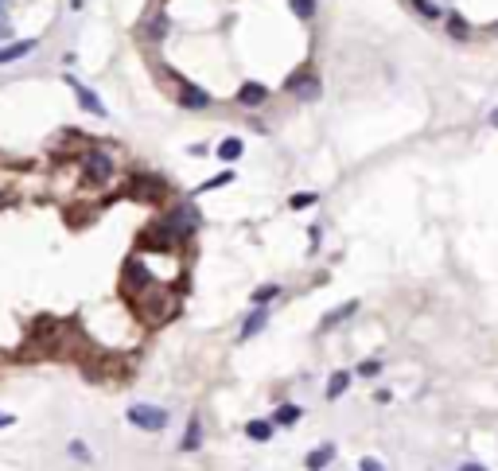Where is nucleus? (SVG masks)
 Returning a JSON list of instances; mask_svg holds the SVG:
<instances>
[{
	"label": "nucleus",
	"instance_id": "1",
	"mask_svg": "<svg viewBox=\"0 0 498 471\" xmlns=\"http://www.w3.org/2000/svg\"><path fill=\"white\" fill-rule=\"evenodd\" d=\"M82 176H86V184H113L117 179V164H113V156L105 152V148H94V152L82 160Z\"/></svg>",
	"mask_w": 498,
	"mask_h": 471
},
{
	"label": "nucleus",
	"instance_id": "2",
	"mask_svg": "<svg viewBox=\"0 0 498 471\" xmlns=\"http://www.w3.org/2000/svg\"><path fill=\"white\" fill-rule=\"evenodd\" d=\"M168 420H171L168 409H160V405H148V401L129 405V425H137L140 433H164Z\"/></svg>",
	"mask_w": 498,
	"mask_h": 471
},
{
	"label": "nucleus",
	"instance_id": "3",
	"mask_svg": "<svg viewBox=\"0 0 498 471\" xmlns=\"http://www.w3.org/2000/svg\"><path fill=\"white\" fill-rule=\"evenodd\" d=\"M152 269L144 265V258H129L121 265V288L129 296H140V292H148V288H152Z\"/></svg>",
	"mask_w": 498,
	"mask_h": 471
},
{
	"label": "nucleus",
	"instance_id": "4",
	"mask_svg": "<svg viewBox=\"0 0 498 471\" xmlns=\"http://www.w3.org/2000/svg\"><path fill=\"white\" fill-rule=\"evenodd\" d=\"M285 90L292 97H300V102H315V97L323 94V86H319V74L315 70H296L292 78L285 82Z\"/></svg>",
	"mask_w": 498,
	"mask_h": 471
},
{
	"label": "nucleus",
	"instance_id": "5",
	"mask_svg": "<svg viewBox=\"0 0 498 471\" xmlns=\"http://www.w3.org/2000/svg\"><path fill=\"white\" fill-rule=\"evenodd\" d=\"M66 86H70L74 90V97H78V105H82V110H86V113H94V117H110V110H105V102H102V97H97L94 94V90H90L86 86V82H78V78H74V74H66Z\"/></svg>",
	"mask_w": 498,
	"mask_h": 471
},
{
	"label": "nucleus",
	"instance_id": "6",
	"mask_svg": "<svg viewBox=\"0 0 498 471\" xmlns=\"http://www.w3.org/2000/svg\"><path fill=\"white\" fill-rule=\"evenodd\" d=\"M176 82H179V105H184V110L198 113V110H211L214 105V97L206 94L203 86H195V82H187V78H176Z\"/></svg>",
	"mask_w": 498,
	"mask_h": 471
},
{
	"label": "nucleus",
	"instance_id": "7",
	"mask_svg": "<svg viewBox=\"0 0 498 471\" xmlns=\"http://www.w3.org/2000/svg\"><path fill=\"white\" fill-rule=\"evenodd\" d=\"M265 327H269V304H253V312L245 316V324H242V332H238V339H253V335H261Z\"/></svg>",
	"mask_w": 498,
	"mask_h": 471
},
{
	"label": "nucleus",
	"instance_id": "8",
	"mask_svg": "<svg viewBox=\"0 0 498 471\" xmlns=\"http://www.w3.org/2000/svg\"><path fill=\"white\" fill-rule=\"evenodd\" d=\"M269 102V86H261V82H242L238 86V105H245V110H253V105Z\"/></svg>",
	"mask_w": 498,
	"mask_h": 471
},
{
	"label": "nucleus",
	"instance_id": "9",
	"mask_svg": "<svg viewBox=\"0 0 498 471\" xmlns=\"http://www.w3.org/2000/svg\"><path fill=\"white\" fill-rule=\"evenodd\" d=\"M36 47H39L36 39H16V43H4V47H0V67H4V63L23 59V55H31Z\"/></svg>",
	"mask_w": 498,
	"mask_h": 471
},
{
	"label": "nucleus",
	"instance_id": "10",
	"mask_svg": "<svg viewBox=\"0 0 498 471\" xmlns=\"http://www.w3.org/2000/svg\"><path fill=\"white\" fill-rule=\"evenodd\" d=\"M354 312H359V300H346V304H339V308H331L327 316L319 319V327H323V332H331V327H335V324H343V319H351Z\"/></svg>",
	"mask_w": 498,
	"mask_h": 471
},
{
	"label": "nucleus",
	"instance_id": "11",
	"mask_svg": "<svg viewBox=\"0 0 498 471\" xmlns=\"http://www.w3.org/2000/svg\"><path fill=\"white\" fill-rule=\"evenodd\" d=\"M179 448H184V452H198V448H203V420H198V417L187 420V433H184V440H179Z\"/></svg>",
	"mask_w": 498,
	"mask_h": 471
},
{
	"label": "nucleus",
	"instance_id": "12",
	"mask_svg": "<svg viewBox=\"0 0 498 471\" xmlns=\"http://www.w3.org/2000/svg\"><path fill=\"white\" fill-rule=\"evenodd\" d=\"M214 152H218V160H230V164H234L238 156L245 152V140H242V137H226L218 148H214Z\"/></svg>",
	"mask_w": 498,
	"mask_h": 471
},
{
	"label": "nucleus",
	"instance_id": "13",
	"mask_svg": "<svg viewBox=\"0 0 498 471\" xmlns=\"http://www.w3.org/2000/svg\"><path fill=\"white\" fill-rule=\"evenodd\" d=\"M346 386H351V374H346V370H335V374L327 378V401H339L346 393Z\"/></svg>",
	"mask_w": 498,
	"mask_h": 471
},
{
	"label": "nucleus",
	"instance_id": "14",
	"mask_svg": "<svg viewBox=\"0 0 498 471\" xmlns=\"http://www.w3.org/2000/svg\"><path fill=\"white\" fill-rule=\"evenodd\" d=\"M304 417V409L300 405H280L277 413H272V425H280V428H288V425H296V420Z\"/></svg>",
	"mask_w": 498,
	"mask_h": 471
},
{
	"label": "nucleus",
	"instance_id": "15",
	"mask_svg": "<svg viewBox=\"0 0 498 471\" xmlns=\"http://www.w3.org/2000/svg\"><path fill=\"white\" fill-rule=\"evenodd\" d=\"M168 28H171V23H168V16H164V12H156L152 20L144 23V36H148V39H156V43H160V39L168 36Z\"/></svg>",
	"mask_w": 498,
	"mask_h": 471
},
{
	"label": "nucleus",
	"instance_id": "16",
	"mask_svg": "<svg viewBox=\"0 0 498 471\" xmlns=\"http://www.w3.org/2000/svg\"><path fill=\"white\" fill-rule=\"evenodd\" d=\"M272 428H277L272 420H249V425H245V436H249V440H257V444H265V440L272 436Z\"/></svg>",
	"mask_w": 498,
	"mask_h": 471
},
{
	"label": "nucleus",
	"instance_id": "17",
	"mask_svg": "<svg viewBox=\"0 0 498 471\" xmlns=\"http://www.w3.org/2000/svg\"><path fill=\"white\" fill-rule=\"evenodd\" d=\"M331 456H335V448H331V444H323V448H315V452L304 456V467H327Z\"/></svg>",
	"mask_w": 498,
	"mask_h": 471
},
{
	"label": "nucleus",
	"instance_id": "18",
	"mask_svg": "<svg viewBox=\"0 0 498 471\" xmlns=\"http://www.w3.org/2000/svg\"><path fill=\"white\" fill-rule=\"evenodd\" d=\"M444 28H447V36H452V39H467V36H471L467 20H463V16H455V12L444 20Z\"/></svg>",
	"mask_w": 498,
	"mask_h": 471
},
{
	"label": "nucleus",
	"instance_id": "19",
	"mask_svg": "<svg viewBox=\"0 0 498 471\" xmlns=\"http://www.w3.org/2000/svg\"><path fill=\"white\" fill-rule=\"evenodd\" d=\"M234 179H238V171H218V176H214V179H206V184H198V195H206V191H214V187H226V184H234Z\"/></svg>",
	"mask_w": 498,
	"mask_h": 471
},
{
	"label": "nucleus",
	"instance_id": "20",
	"mask_svg": "<svg viewBox=\"0 0 498 471\" xmlns=\"http://www.w3.org/2000/svg\"><path fill=\"white\" fill-rule=\"evenodd\" d=\"M277 296H285V292H280V285H261L253 296H249V304H272Z\"/></svg>",
	"mask_w": 498,
	"mask_h": 471
},
{
	"label": "nucleus",
	"instance_id": "21",
	"mask_svg": "<svg viewBox=\"0 0 498 471\" xmlns=\"http://www.w3.org/2000/svg\"><path fill=\"white\" fill-rule=\"evenodd\" d=\"M288 8H292L296 20H312L315 16V0H288Z\"/></svg>",
	"mask_w": 498,
	"mask_h": 471
},
{
	"label": "nucleus",
	"instance_id": "22",
	"mask_svg": "<svg viewBox=\"0 0 498 471\" xmlns=\"http://www.w3.org/2000/svg\"><path fill=\"white\" fill-rule=\"evenodd\" d=\"M315 203H319V195H315V191H300V195H292V199H288L292 211H308V206H315Z\"/></svg>",
	"mask_w": 498,
	"mask_h": 471
},
{
	"label": "nucleus",
	"instance_id": "23",
	"mask_svg": "<svg viewBox=\"0 0 498 471\" xmlns=\"http://www.w3.org/2000/svg\"><path fill=\"white\" fill-rule=\"evenodd\" d=\"M413 12L425 16V20H440V8L433 4V0H413Z\"/></svg>",
	"mask_w": 498,
	"mask_h": 471
},
{
	"label": "nucleus",
	"instance_id": "24",
	"mask_svg": "<svg viewBox=\"0 0 498 471\" xmlns=\"http://www.w3.org/2000/svg\"><path fill=\"white\" fill-rule=\"evenodd\" d=\"M70 456L78 460V464H94V456H90V448L82 440H70Z\"/></svg>",
	"mask_w": 498,
	"mask_h": 471
},
{
	"label": "nucleus",
	"instance_id": "25",
	"mask_svg": "<svg viewBox=\"0 0 498 471\" xmlns=\"http://www.w3.org/2000/svg\"><path fill=\"white\" fill-rule=\"evenodd\" d=\"M378 370H381V362H378V359H370V362H362V366H359V374H362V378H374Z\"/></svg>",
	"mask_w": 498,
	"mask_h": 471
},
{
	"label": "nucleus",
	"instance_id": "26",
	"mask_svg": "<svg viewBox=\"0 0 498 471\" xmlns=\"http://www.w3.org/2000/svg\"><path fill=\"white\" fill-rule=\"evenodd\" d=\"M8 425H16V417L12 413H0V428H8Z\"/></svg>",
	"mask_w": 498,
	"mask_h": 471
},
{
	"label": "nucleus",
	"instance_id": "27",
	"mask_svg": "<svg viewBox=\"0 0 498 471\" xmlns=\"http://www.w3.org/2000/svg\"><path fill=\"white\" fill-rule=\"evenodd\" d=\"M0 36H8V20H4V16H0Z\"/></svg>",
	"mask_w": 498,
	"mask_h": 471
},
{
	"label": "nucleus",
	"instance_id": "28",
	"mask_svg": "<svg viewBox=\"0 0 498 471\" xmlns=\"http://www.w3.org/2000/svg\"><path fill=\"white\" fill-rule=\"evenodd\" d=\"M491 125H494V129H498V110H494V113H491Z\"/></svg>",
	"mask_w": 498,
	"mask_h": 471
}]
</instances>
